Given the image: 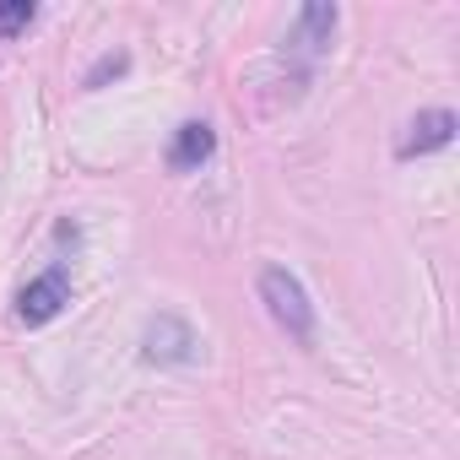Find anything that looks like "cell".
<instances>
[{"instance_id":"obj_1","label":"cell","mask_w":460,"mask_h":460,"mask_svg":"<svg viewBox=\"0 0 460 460\" xmlns=\"http://www.w3.org/2000/svg\"><path fill=\"white\" fill-rule=\"evenodd\" d=\"M261 304L277 320V331H288L298 347H314V304H309V288L288 266H266L261 271Z\"/></svg>"},{"instance_id":"obj_2","label":"cell","mask_w":460,"mask_h":460,"mask_svg":"<svg viewBox=\"0 0 460 460\" xmlns=\"http://www.w3.org/2000/svg\"><path fill=\"white\" fill-rule=\"evenodd\" d=\"M141 358H146V363H157V368H184V363H195V358H200V336H195V325H190L184 314L163 309V314H152V320H146Z\"/></svg>"},{"instance_id":"obj_3","label":"cell","mask_w":460,"mask_h":460,"mask_svg":"<svg viewBox=\"0 0 460 460\" xmlns=\"http://www.w3.org/2000/svg\"><path fill=\"white\" fill-rule=\"evenodd\" d=\"M66 304H71V271H66V266H49V271H39V277L17 293V320H22V325H49Z\"/></svg>"},{"instance_id":"obj_4","label":"cell","mask_w":460,"mask_h":460,"mask_svg":"<svg viewBox=\"0 0 460 460\" xmlns=\"http://www.w3.org/2000/svg\"><path fill=\"white\" fill-rule=\"evenodd\" d=\"M336 22H341V12H336V6H325V0L304 6V12L293 17V33H288V55H293V60H304V66H314V60L331 49V39H336Z\"/></svg>"},{"instance_id":"obj_5","label":"cell","mask_w":460,"mask_h":460,"mask_svg":"<svg viewBox=\"0 0 460 460\" xmlns=\"http://www.w3.org/2000/svg\"><path fill=\"white\" fill-rule=\"evenodd\" d=\"M455 109H422V114H411V125H406V136L395 141V157L401 163H411V157H428V152H438V146H449L455 141Z\"/></svg>"},{"instance_id":"obj_6","label":"cell","mask_w":460,"mask_h":460,"mask_svg":"<svg viewBox=\"0 0 460 460\" xmlns=\"http://www.w3.org/2000/svg\"><path fill=\"white\" fill-rule=\"evenodd\" d=\"M211 152H217V130L206 119H184L173 130V141H168V168L173 173H195L200 163H211Z\"/></svg>"},{"instance_id":"obj_7","label":"cell","mask_w":460,"mask_h":460,"mask_svg":"<svg viewBox=\"0 0 460 460\" xmlns=\"http://www.w3.org/2000/svg\"><path fill=\"white\" fill-rule=\"evenodd\" d=\"M33 17H39L33 0H6V6H0V39H17L22 28H33Z\"/></svg>"},{"instance_id":"obj_8","label":"cell","mask_w":460,"mask_h":460,"mask_svg":"<svg viewBox=\"0 0 460 460\" xmlns=\"http://www.w3.org/2000/svg\"><path fill=\"white\" fill-rule=\"evenodd\" d=\"M125 71H130V55H125V49H114V55H103V60L82 76V87H87V93H98L103 82H114V76H125Z\"/></svg>"}]
</instances>
